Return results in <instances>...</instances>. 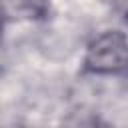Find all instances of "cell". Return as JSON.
<instances>
[{"mask_svg":"<svg viewBox=\"0 0 128 128\" xmlns=\"http://www.w3.org/2000/svg\"><path fill=\"white\" fill-rule=\"evenodd\" d=\"M84 70L92 74L128 72V38L120 30H108L96 36L86 50Z\"/></svg>","mask_w":128,"mask_h":128,"instance_id":"1","label":"cell"},{"mask_svg":"<svg viewBox=\"0 0 128 128\" xmlns=\"http://www.w3.org/2000/svg\"><path fill=\"white\" fill-rule=\"evenodd\" d=\"M50 0H0V8L10 18H40Z\"/></svg>","mask_w":128,"mask_h":128,"instance_id":"2","label":"cell"},{"mask_svg":"<svg viewBox=\"0 0 128 128\" xmlns=\"http://www.w3.org/2000/svg\"><path fill=\"white\" fill-rule=\"evenodd\" d=\"M116 6H118V10L124 14V18L128 20V0H116Z\"/></svg>","mask_w":128,"mask_h":128,"instance_id":"3","label":"cell"}]
</instances>
